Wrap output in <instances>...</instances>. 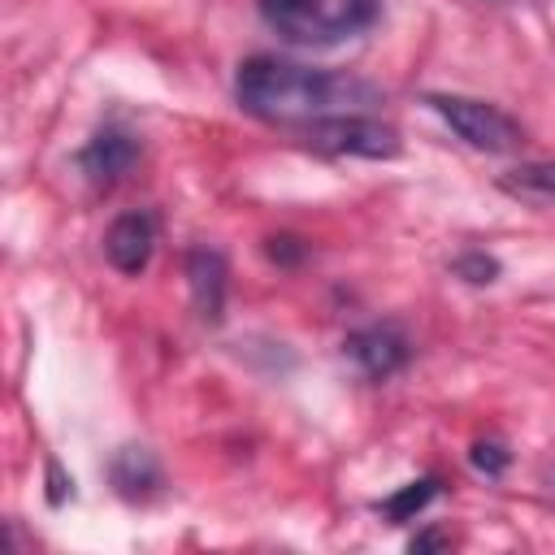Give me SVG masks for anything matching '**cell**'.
I'll return each instance as SVG.
<instances>
[{
	"label": "cell",
	"instance_id": "cell-11",
	"mask_svg": "<svg viewBox=\"0 0 555 555\" xmlns=\"http://www.w3.org/2000/svg\"><path fill=\"white\" fill-rule=\"evenodd\" d=\"M434 499H438V477H434V473H425V477H416V481L399 486L395 494H386V499L377 503V512H382L390 525H403V520H412L416 512H425Z\"/></svg>",
	"mask_w": 555,
	"mask_h": 555
},
{
	"label": "cell",
	"instance_id": "cell-15",
	"mask_svg": "<svg viewBox=\"0 0 555 555\" xmlns=\"http://www.w3.org/2000/svg\"><path fill=\"white\" fill-rule=\"evenodd\" d=\"M442 546H447V533H438V529H421L408 542V551H442Z\"/></svg>",
	"mask_w": 555,
	"mask_h": 555
},
{
	"label": "cell",
	"instance_id": "cell-9",
	"mask_svg": "<svg viewBox=\"0 0 555 555\" xmlns=\"http://www.w3.org/2000/svg\"><path fill=\"white\" fill-rule=\"evenodd\" d=\"M108 477L121 499H147L160 490V464L147 447H121L108 464Z\"/></svg>",
	"mask_w": 555,
	"mask_h": 555
},
{
	"label": "cell",
	"instance_id": "cell-6",
	"mask_svg": "<svg viewBox=\"0 0 555 555\" xmlns=\"http://www.w3.org/2000/svg\"><path fill=\"white\" fill-rule=\"evenodd\" d=\"M343 351L356 360V369L364 373V377H373V382H386V377H395L408 360H412V343H408V334L395 325V321H373V325H364V330H351L347 338H343Z\"/></svg>",
	"mask_w": 555,
	"mask_h": 555
},
{
	"label": "cell",
	"instance_id": "cell-3",
	"mask_svg": "<svg viewBox=\"0 0 555 555\" xmlns=\"http://www.w3.org/2000/svg\"><path fill=\"white\" fill-rule=\"evenodd\" d=\"M425 104L477 152H512L525 139L520 126L499 104H486L473 95H451V91H434V95H425Z\"/></svg>",
	"mask_w": 555,
	"mask_h": 555
},
{
	"label": "cell",
	"instance_id": "cell-17",
	"mask_svg": "<svg viewBox=\"0 0 555 555\" xmlns=\"http://www.w3.org/2000/svg\"><path fill=\"white\" fill-rule=\"evenodd\" d=\"M551 486H555V473H551Z\"/></svg>",
	"mask_w": 555,
	"mask_h": 555
},
{
	"label": "cell",
	"instance_id": "cell-10",
	"mask_svg": "<svg viewBox=\"0 0 555 555\" xmlns=\"http://www.w3.org/2000/svg\"><path fill=\"white\" fill-rule=\"evenodd\" d=\"M499 186L507 195H520V199H533V204H555V160L516 165L499 178Z\"/></svg>",
	"mask_w": 555,
	"mask_h": 555
},
{
	"label": "cell",
	"instance_id": "cell-12",
	"mask_svg": "<svg viewBox=\"0 0 555 555\" xmlns=\"http://www.w3.org/2000/svg\"><path fill=\"white\" fill-rule=\"evenodd\" d=\"M451 273L464 278L468 286H490V282H499L503 264H499L490 251H460V256L451 260Z\"/></svg>",
	"mask_w": 555,
	"mask_h": 555
},
{
	"label": "cell",
	"instance_id": "cell-14",
	"mask_svg": "<svg viewBox=\"0 0 555 555\" xmlns=\"http://www.w3.org/2000/svg\"><path fill=\"white\" fill-rule=\"evenodd\" d=\"M264 251H269V260H273V264H286V269L304 260V243H299L295 234H273V238L264 243Z\"/></svg>",
	"mask_w": 555,
	"mask_h": 555
},
{
	"label": "cell",
	"instance_id": "cell-7",
	"mask_svg": "<svg viewBox=\"0 0 555 555\" xmlns=\"http://www.w3.org/2000/svg\"><path fill=\"white\" fill-rule=\"evenodd\" d=\"M152 251H156V217L143 212V208L113 217V225L104 230V256L126 278H139L147 269Z\"/></svg>",
	"mask_w": 555,
	"mask_h": 555
},
{
	"label": "cell",
	"instance_id": "cell-8",
	"mask_svg": "<svg viewBox=\"0 0 555 555\" xmlns=\"http://www.w3.org/2000/svg\"><path fill=\"white\" fill-rule=\"evenodd\" d=\"M225 256L217 247H191L186 251V282H191V299H195V312L217 325L221 312H225Z\"/></svg>",
	"mask_w": 555,
	"mask_h": 555
},
{
	"label": "cell",
	"instance_id": "cell-1",
	"mask_svg": "<svg viewBox=\"0 0 555 555\" xmlns=\"http://www.w3.org/2000/svg\"><path fill=\"white\" fill-rule=\"evenodd\" d=\"M382 91L356 74L299 65L273 52H256L234 69V104L269 126H312L334 113H364Z\"/></svg>",
	"mask_w": 555,
	"mask_h": 555
},
{
	"label": "cell",
	"instance_id": "cell-16",
	"mask_svg": "<svg viewBox=\"0 0 555 555\" xmlns=\"http://www.w3.org/2000/svg\"><path fill=\"white\" fill-rule=\"evenodd\" d=\"M48 477H52V490H48V499H52V503H61V499H65V490H61L65 481H61V473H56V464H48Z\"/></svg>",
	"mask_w": 555,
	"mask_h": 555
},
{
	"label": "cell",
	"instance_id": "cell-5",
	"mask_svg": "<svg viewBox=\"0 0 555 555\" xmlns=\"http://www.w3.org/2000/svg\"><path fill=\"white\" fill-rule=\"evenodd\" d=\"M139 160V139L121 121H104L82 147H78V169L91 186H117Z\"/></svg>",
	"mask_w": 555,
	"mask_h": 555
},
{
	"label": "cell",
	"instance_id": "cell-2",
	"mask_svg": "<svg viewBox=\"0 0 555 555\" xmlns=\"http://www.w3.org/2000/svg\"><path fill=\"white\" fill-rule=\"evenodd\" d=\"M256 13L295 48H338L377 22L382 0H256Z\"/></svg>",
	"mask_w": 555,
	"mask_h": 555
},
{
	"label": "cell",
	"instance_id": "cell-13",
	"mask_svg": "<svg viewBox=\"0 0 555 555\" xmlns=\"http://www.w3.org/2000/svg\"><path fill=\"white\" fill-rule=\"evenodd\" d=\"M468 464L481 473V477H503L507 464H512V451L499 442V438H477L468 447Z\"/></svg>",
	"mask_w": 555,
	"mask_h": 555
},
{
	"label": "cell",
	"instance_id": "cell-4",
	"mask_svg": "<svg viewBox=\"0 0 555 555\" xmlns=\"http://www.w3.org/2000/svg\"><path fill=\"white\" fill-rule=\"evenodd\" d=\"M308 147L330 152V156H360V160H390L399 156V130L369 117V113H334L312 126H304Z\"/></svg>",
	"mask_w": 555,
	"mask_h": 555
}]
</instances>
